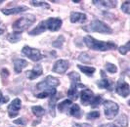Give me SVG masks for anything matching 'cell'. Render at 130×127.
I'll return each mask as SVG.
<instances>
[{
  "label": "cell",
  "mask_w": 130,
  "mask_h": 127,
  "mask_svg": "<svg viewBox=\"0 0 130 127\" xmlns=\"http://www.w3.org/2000/svg\"><path fill=\"white\" fill-rule=\"evenodd\" d=\"M62 25H63V21L60 18H49V19L44 20V21H41L33 29H31L28 32V34L33 36V35L41 34L46 30L58 31L62 27Z\"/></svg>",
  "instance_id": "obj_1"
},
{
  "label": "cell",
  "mask_w": 130,
  "mask_h": 127,
  "mask_svg": "<svg viewBox=\"0 0 130 127\" xmlns=\"http://www.w3.org/2000/svg\"><path fill=\"white\" fill-rule=\"evenodd\" d=\"M83 42L84 44L91 50L95 51H110V50H115L117 46L115 42L111 41H101V40H97L96 38H94L91 35H86L83 38Z\"/></svg>",
  "instance_id": "obj_2"
},
{
  "label": "cell",
  "mask_w": 130,
  "mask_h": 127,
  "mask_svg": "<svg viewBox=\"0 0 130 127\" xmlns=\"http://www.w3.org/2000/svg\"><path fill=\"white\" fill-rule=\"evenodd\" d=\"M69 77L71 79V87L68 90V96L72 100H76L78 98V87H84V85L80 83V75L77 72L72 71L69 73Z\"/></svg>",
  "instance_id": "obj_3"
},
{
  "label": "cell",
  "mask_w": 130,
  "mask_h": 127,
  "mask_svg": "<svg viewBox=\"0 0 130 127\" xmlns=\"http://www.w3.org/2000/svg\"><path fill=\"white\" fill-rule=\"evenodd\" d=\"M82 28L87 32H99V33H108L111 34L112 29L106 23L100 20H94L88 25L82 26Z\"/></svg>",
  "instance_id": "obj_4"
},
{
  "label": "cell",
  "mask_w": 130,
  "mask_h": 127,
  "mask_svg": "<svg viewBox=\"0 0 130 127\" xmlns=\"http://www.w3.org/2000/svg\"><path fill=\"white\" fill-rule=\"evenodd\" d=\"M36 21V18L34 15H31V14H28V15H26V16H23L21 17L20 19H18L12 25V28L16 31L22 32L24 30L27 29L31 25L34 24V22Z\"/></svg>",
  "instance_id": "obj_5"
},
{
  "label": "cell",
  "mask_w": 130,
  "mask_h": 127,
  "mask_svg": "<svg viewBox=\"0 0 130 127\" xmlns=\"http://www.w3.org/2000/svg\"><path fill=\"white\" fill-rule=\"evenodd\" d=\"M104 105V112L105 116L108 119H113L118 114L119 110V107L117 103L111 101V100H107L103 103Z\"/></svg>",
  "instance_id": "obj_6"
},
{
  "label": "cell",
  "mask_w": 130,
  "mask_h": 127,
  "mask_svg": "<svg viewBox=\"0 0 130 127\" xmlns=\"http://www.w3.org/2000/svg\"><path fill=\"white\" fill-rule=\"evenodd\" d=\"M59 85H60V81H59L58 78H56V77H54L52 75H48L46 76L41 82H39L35 86V88L38 91H43V90H46V89L56 88Z\"/></svg>",
  "instance_id": "obj_7"
},
{
  "label": "cell",
  "mask_w": 130,
  "mask_h": 127,
  "mask_svg": "<svg viewBox=\"0 0 130 127\" xmlns=\"http://www.w3.org/2000/svg\"><path fill=\"white\" fill-rule=\"evenodd\" d=\"M22 52L24 55H26V57H28L29 60H31L33 62H38L40 60H42L44 58V55L41 54V52L38 50V49H35V48H31L29 46H24L23 49H22Z\"/></svg>",
  "instance_id": "obj_8"
},
{
  "label": "cell",
  "mask_w": 130,
  "mask_h": 127,
  "mask_svg": "<svg viewBox=\"0 0 130 127\" xmlns=\"http://www.w3.org/2000/svg\"><path fill=\"white\" fill-rule=\"evenodd\" d=\"M116 92L123 98L128 97L130 93L129 84L126 82L123 78H120L119 80H117V85H116Z\"/></svg>",
  "instance_id": "obj_9"
},
{
  "label": "cell",
  "mask_w": 130,
  "mask_h": 127,
  "mask_svg": "<svg viewBox=\"0 0 130 127\" xmlns=\"http://www.w3.org/2000/svg\"><path fill=\"white\" fill-rule=\"evenodd\" d=\"M22 108V101L20 100L19 98L14 99L13 101L11 102V104L8 106V115L10 118H14L19 114L20 109Z\"/></svg>",
  "instance_id": "obj_10"
},
{
  "label": "cell",
  "mask_w": 130,
  "mask_h": 127,
  "mask_svg": "<svg viewBox=\"0 0 130 127\" xmlns=\"http://www.w3.org/2000/svg\"><path fill=\"white\" fill-rule=\"evenodd\" d=\"M70 68V63L67 60H58L53 66L52 70L59 74H64Z\"/></svg>",
  "instance_id": "obj_11"
},
{
  "label": "cell",
  "mask_w": 130,
  "mask_h": 127,
  "mask_svg": "<svg viewBox=\"0 0 130 127\" xmlns=\"http://www.w3.org/2000/svg\"><path fill=\"white\" fill-rule=\"evenodd\" d=\"M93 98H94V93L90 89H83L80 92V101H81V104L84 106L90 105Z\"/></svg>",
  "instance_id": "obj_12"
},
{
  "label": "cell",
  "mask_w": 130,
  "mask_h": 127,
  "mask_svg": "<svg viewBox=\"0 0 130 127\" xmlns=\"http://www.w3.org/2000/svg\"><path fill=\"white\" fill-rule=\"evenodd\" d=\"M92 3L100 9H112L117 5V1H105V0H93Z\"/></svg>",
  "instance_id": "obj_13"
},
{
  "label": "cell",
  "mask_w": 130,
  "mask_h": 127,
  "mask_svg": "<svg viewBox=\"0 0 130 127\" xmlns=\"http://www.w3.org/2000/svg\"><path fill=\"white\" fill-rule=\"evenodd\" d=\"M43 73V69H42V66L38 64V65H35L33 67L32 70L26 71V76L28 77V79L30 80H33V79H36L38 78L40 75H42Z\"/></svg>",
  "instance_id": "obj_14"
},
{
  "label": "cell",
  "mask_w": 130,
  "mask_h": 127,
  "mask_svg": "<svg viewBox=\"0 0 130 127\" xmlns=\"http://www.w3.org/2000/svg\"><path fill=\"white\" fill-rule=\"evenodd\" d=\"M70 20L72 24L75 23H85L87 21V16L84 13H79V12H72L71 16H70Z\"/></svg>",
  "instance_id": "obj_15"
},
{
  "label": "cell",
  "mask_w": 130,
  "mask_h": 127,
  "mask_svg": "<svg viewBox=\"0 0 130 127\" xmlns=\"http://www.w3.org/2000/svg\"><path fill=\"white\" fill-rule=\"evenodd\" d=\"M62 96L60 93H55L53 94L52 96H50V99H49V104H48V107H49V112H50V114L52 116H55V106H56V103L59 99L61 98Z\"/></svg>",
  "instance_id": "obj_16"
},
{
  "label": "cell",
  "mask_w": 130,
  "mask_h": 127,
  "mask_svg": "<svg viewBox=\"0 0 130 127\" xmlns=\"http://www.w3.org/2000/svg\"><path fill=\"white\" fill-rule=\"evenodd\" d=\"M14 64V70L16 73H20L25 68L28 66L27 61L24 60V59H15L13 61Z\"/></svg>",
  "instance_id": "obj_17"
},
{
  "label": "cell",
  "mask_w": 130,
  "mask_h": 127,
  "mask_svg": "<svg viewBox=\"0 0 130 127\" xmlns=\"http://www.w3.org/2000/svg\"><path fill=\"white\" fill-rule=\"evenodd\" d=\"M26 10H28V8L26 6H18L14 7V8H10V9H3V10H1V12L4 15H15V14L26 12Z\"/></svg>",
  "instance_id": "obj_18"
},
{
  "label": "cell",
  "mask_w": 130,
  "mask_h": 127,
  "mask_svg": "<svg viewBox=\"0 0 130 127\" xmlns=\"http://www.w3.org/2000/svg\"><path fill=\"white\" fill-rule=\"evenodd\" d=\"M97 85L100 87V88H103V89H107L109 91H111L113 89V82L110 80L109 78H103L101 80H99L97 82Z\"/></svg>",
  "instance_id": "obj_19"
},
{
  "label": "cell",
  "mask_w": 130,
  "mask_h": 127,
  "mask_svg": "<svg viewBox=\"0 0 130 127\" xmlns=\"http://www.w3.org/2000/svg\"><path fill=\"white\" fill-rule=\"evenodd\" d=\"M69 113L72 116L75 117V118H81V116H82V112L79 108V106L76 104H73L71 106V108H69Z\"/></svg>",
  "instance_id": "obj_20"
},
{
  "label": "cell",
  "mask_w": 130,
  "mask_h": 127,
  "mask_svg": "<svg viewBox=\"0 0 130 127\" xmlns=\"http://www.w3.org/2000/svg\"><path fill=\"white\" fill-rule=\"evenodd\" d=\"M72 105V100L70 99H66L64 101H62L61 103L58 104V109L60 113H66L69 110V108H71V106Z\"/></svg>",
  "instance_id": "obj_21"
},
{
  "label": "cell",
  "mask_w": 130,
  "mask_h": 127,
  "mask_svg": "<svg viewBox=\"0 0 130 127\" xmlns=\"http://www.w3.org/2000/svg\"><path fill=\"white\" fill-rule=\"evenodd\" d=\"M77 68L81 70V72H83L85 75L87 76H92L94 74L96 69L93 67H88V66H82V65H78Z\"/></svg>",
  "instance_id": "obj_22"
},
{
  "label": "cell",
  "mask_w": 130,
  "mask_h": 127,
  "mask_svg": "<svg viewBox=\"0 0 130 127\" xmlns=\"http://www.w3.org/2000/svg\"><path fill=\"white\" fill-rule=\"evenodd\" d=\"M57 92L56 88H51V89H46V90H43L41 92H39L36 94V97L38 99H44V98H47V97H50L52 96L53 94H55Z\"/></svg>",
  "instance_id": "obj_23"
},
{
  "label": "cell",
  "mask_w": 130,
  "mask_h": 127,
  "mask_svg": "<svg viewBox=\"0 0 130 127\" xmlns=\"http://www.w3.org/2000/svg\"><path fill=\"white\" fill-rule=\"evenodd\" d=\"M7 39H8L11 43H17V42H19L20 40L22 39V32H19V31L12 32V33H10V34L7 36Z\"/></svg>",
  "instance_id": "obj_24"
},
{
  "label": "cell",
  "mask_w": 130,
  "mask_h": 127,
  "mask_svg": "<svg viewBox=\"0 0 130 127\" xmlns=\"http://www.w3.org/2000/svg\"><path fill=\"white\" fill-rule=\"evenodd\" d=\"M31 112L36 117H42L45 114V109L40 106H33L31 107Z\"/></svg>",
  "instance_id": "obj_25"
},
{
  "label": "cell",
  "mask_w": 130,
  "mask_h": 127,
  "mask_svg": "<svg viewBox=\"0 0 130 127\" xmlns=\"http://www.w3.org/2000/svg\"><path fill=\"white\" fill-rule=\"evenodd\" d=\"M102 103H103V96L97 95V96H94V98H93V100H92L91 103H90V105H91V108H98Z\"/></svg>",
  "instance_id": "obj_26"
},
{
  "label": "cell",
  "mask_w": 130,
  "mask_h": 127,
  "mask_svg": "<svg viewBox=\"0 0 130 127\" xmlns=\"http://www.w3.org/2000/svg\"><path fill=\"white\" fill-rule=\"evenodd\" d=\"M117 123L119 124L121 127H127L128 126V117L126 114H121L117 119Z\"/></svg>",
  "instance_id": "obj_27"
},
{
  "label": "cell",
  "mask_w": 130,
  "mask_h": 127,
  "mask_svg": "<svg viewBox=\"0 0 130 127\" xmlns=\"http://www.w3.org/2000/svg\"><path fill=\"white\" fill-rule=\"evenodd\" d=\"M30 5H32L34 7H42V8H50V5L48 3H46L45 1H35V0H31L29 1Z\"/></svg>",
  "instance_id": "obj_28"
},
{
  "label": "cell",
  "mask_w": 130,
  "mask_h": 127,
  "mask_svg": "<svg viewBox=\"0 0 130 127\" xmlns=\"http://www.w3.org/2000/svg\"><path fill=\"white\" fill-rule=\"evenodd\" d=\"M106 70L110 73H117V67L116 65L111 63H107L106 64Z\"/></svg>",
  "instance_id": "obj_29"
},
{
  "label": "cell",
  "mask_w": 130,
  "mask_h": 127,
  "mask_svg": "<svg viewBox=\"0 0 130 127\" xmlns=\"http://www.w3.org/2000/svg\"><path fill=\"white\" fill-rule=\"evenodd\" d=\"M98 117H100V113L97 112V110L91 112V113L87 114V115H86V118L88 120H95V119H97Z\"/></svg>",
  "instance_id": "obj_30"
},
{
  "label": "cell",
  "mask_w": 130,
  "mask_h": 127,
  "mask_svg": "<svg viewBox=\"0 0 130 127\" xmlns=\"http://www.w3.org/2000/svg\"><path fill=\"white\" fill-rule=\"evenodd\" d=\"M129 45H130V42L128 41L127 43L125 45H123V46H120L119 48H118V52L121 54V55H126L128 52H129Z\"/></svg>",
  "instance_id": "obj_31"
},
{
  "label": "cell",
  "mask_w": 130,
  "mask_h": 127,
  "mask_svg": "<svg viewBox=\"0 0 130 127\" xmlns=\"http://www.w3.org/2000/svg\"><path fill=\"white\" fill-rule=\"evenodd\" d=\"M64 41H65V38H64V36L61 35V36H59V37L56 39V41L53 42L52 45L54 47H56V48H61L63 43H64Z\"/></svg>",
  "instance_id": "obj_32"
},
{
  "label": "cell",
  "mask_w": 130,
  "mask_h": 127,
  "mask_svg": "<svg viewBox=\"0 0 130 127\" xmlns=\"http://www.w3.org/2000/svg\"><path fill=\"white\" fill-rule=\"evenodd\" d=\"M121 10H122V12H124L125 14H130V2L129 1H125L122 3V5H121Z\"/></svg>",
  "instance_id": "obj_33"
},
{
  "label": "cell",
  "mask_w": 130,
  "mask_h": 127,
  "mask_svg": "<svg viewBox=\"0 0 130 127\" xmlns=\"http://www.w3.org/2000/svg\"><path fill=\"white\" fill-rule=\"evenodd\" d=\"M78 59H79L81 62H83V63H87L88 61H90V57L88 56L87 53H81V54L79 55Z\"/></svg>",
  "instance_id": "obj_34"
},
{
  "label": "cell",
  "mask_w": 130,
  "mask_h": 127,
  "mask_svg": "<svg viewBox=\"0 0 130 127\" xmlns=\"http://www.w3.org/2000/svg\"><path fill=\"white\" fill-rule=\"evenodd\" d=\"M9 102V97L8 96H4L2 94V92L0 91V106L3 104H6Z\"/></svg>",
  "instance_id": "obj_35"
},
{
  "label": "cell",
  "mask_w": 130,
  "mask_h": 127,
  "mask_svg": "<svg viewBox=\"0 0 130 127\" xmlns=\"http://www.w3.org/2000/svg\"><path fill=\"white\" fill-rule=\"evenodd\" d=\"M73 126L74 127H92L90 124H87V123H74Z\"/></svg>",
  "instance_id": "obj_36"
},
{
  "label": "cell",
  "mask_w": 130,
  "mask_h": 127,
  "mask_svg": "<svg viewBox=\"0 0 130 127\" xmlns=\"http://www.w3.org/2000/svg\"><path fill=\"white\" fill-rule=\"evenodd\" d=\"M14 123H16V124H21V125H25V124H26V122L24 121L23 118H19V120H14Z\"/></svg>",
  "instance_id": "obj_37"
},
{
  "label": "cell",
  "mask_w": 130,
  "mask_h": 127,
  "mask_svg": "<svg viewBox=\"0 0 130 127\" xmlns=\"http://www.w3.org/2000/svg\"><path fill=\"white\" fill-rule=\"evenodd\" d=\"M1 74H2V76H3V77H4V75L8 76V75H9V71H8V70H7V69H2V70H1Z\"/></svg>",
  "instance_id": "obj_38"
},
{
  "label": "cell",
  "mask_w": 130,
  "mask_h": 127,
  "mask_svg": "<svg viewBox=\"0 0 130 127\" xmlns=\"http://www.w3.org/2000/svg\"><path fill=\"white\" fill-rule=\"evenodd\" d=\"M4 31H5V27L3 26L2 23H1V21H0V35H1V34H3Z\"/></svg>",
  "instance_id": "obj_39"
},
{
  "label": "cell",
  "mask_w": 130,
  "mask_h": 127,
  "mask_svg": "<svg viewBox=\"0 0 130 127\" xmlns=\"http://www.w3.org/2000/svg\"><path fill=\"white\" fill-rule=\"evenodd\" d=\"M100 127H118V126H117L113 123H108V124H105V125H101Z\"/></svg>",
  "instance_id": "obj_40"
},
{
  "label": "cell",
  "mask_w": 130,
  "mask_h": 127,
  "mask_svg": "<svg viewBox=\"0 0 130 127\" xmlns=\"http://www.w3.org/2000/svg\"><path fill=\"white\" fill-rule=\"evenodd\" d=\"M72 2H74V3H79V2H81L80 0H73Z\"/></svg>",
  "instance_id": "obj_41"
},
{
  "label": "cell",
  "mask_w": 130,
  "mask_h": 127,
  "mask_svg": "<svg viewBox=\"0 0 130 127\" xmlns=\"http://www.w3.org/2000/svg\"><path fill=\"white\" fill-rule=\"evenodd\" d=\"M2 2H3V1H2V0H0V4H2Z\"/></svg>",
  "instance_id": "obj_42"
}]
</instances>
